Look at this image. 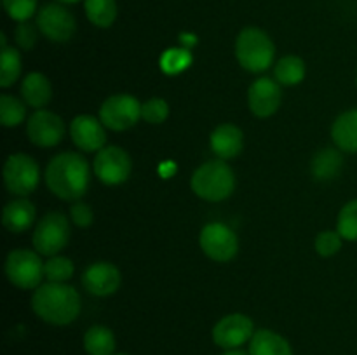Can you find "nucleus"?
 <instances>
[{"instance_id": "nucleus-1", "label": "nucleus", "mask_w": 357, "mask_h": 355, "mask_svg": "<svg viewBox=\"0 0 357 355\" xmlns=\"http://www.w3.org/2000/svg\"><path fill=\"white\" fill-rule=\"evenodd\" d=\"M44 180L56 197L61 200L77 202L89 188L91 167L80 153L61 152L49 160Z\"/></svg>"}, {"instance_id": "nucleus-2", "label": "nucleus", "mask_w": 357, "mask_h": 355, "mask_svg": "<svg viewBox=\"0 0 357 355\" xmlns=\"http://www.w3.org/2000/svg\"><path fill=\"white\" fill-rule=\"evenodd\" d=\"M31 310L38 319L51 326H68L82 310L79 291L61 282H45L31 294Z\"/></svg>"}, {"instance_id": "nucleus-3", "label": "nucleus", "mask_w": 357, "mask_h": 355, "mask_svg": "<svg viewBox=\"0 0 357 355\" xmlns=\"http://www.w3.org/2000/svg\"><path fill=\"white\" fill-rule=\"evenodd\" d=\"M190 188L206 202L227 200L236 190V174L227 160H208L194 171Z\"/></svg>"}, {"instance_id": "nucleus-4", "label": "nucleus", "mask_w": 357, "mask_h": 355, "mask_svg": "<svg viewBox=\"0 0 357 355\" xmlns=\"http://www.w3.org/2000/svg\"><path fill=\"white\" fill-rule=\"evenodd\" d=\"M237 63L250 73H261L274 65L275 45L261 28L246 26L236 38Z\"/></svg>"}, {"instance_id": "nucleus-5", "label": "nucleus", "mask_w": 357, "mask_h": 355, "mask_svg": "<svg viewBox=\"0 0 357 355\" xmlns=\"http://www.w3.org/2000/svg\"><path fill=\"white\" fill-rule=\"evenodd\" d=\"M70 235H72L70 219L63 212L52 211L38 219L31 235V244L40 256L51 258L68 246Z\"/></svg>"}, {"instance_id": "nucleus-6", "label": "nucleus", "mask_w": 357, "mask_h": 355, "mask_svg": "<svg viewBox=\"0 0 357 355\" xmlns=\"http://www.w3.org/2000/svg\"><path fill=\"white\" fill-rule=\"evenodd\" d=\"M44 263L40 254L31 249H14L6 258L7 281L21 291H31L45 278Z\"/></svg>"}, {"instance_id": "nucleus-7", "label": "nucleus", "mask_w": 357, "mask_h": 355, "mask_svg": "<svg viewBox=\"0 0 357 355\" xmlns=\"http://www.w3.org/2000/svg\"><path fill=\"white\" fill-rule=\"evenodd\" d=\"M40 183V167L26 153H13L3 164V184L7 191L17 197H28Z\"/></svg>"}, {"instance_id": "nucleus-8", "label": "nucleus", "mask_w": 357, "mask_h": 355, "mask_svg": "<svg viewBox=\"0 0 357 355\" xmlns=\"http://www.w3.org/2000/svg\"><path fill=\"white\" fill-rule=\"evenodd\" d=\"M142 104L132 94H112L100 106V120L110 131H128L142 118Z\"/></svg>"}, {"instance_id": "nucleus-9", "label": "nucleus", "mask_w": 357, "mask_h": 355, "mask_svg": "<svg viewBox=\"0 0 357 355\" xmlns=\"http://www.w3.org/2000/svg\"><path fill=\"white\" fill-rule=\"evenodd\" d=\"M199 246L209 260L229 263L239 253L237 233L225 223H208L199 233Z\"/></svg>"}, {"instance_id": "nucleus-10", "label": "nucleus", "mask_w": 357, "mask_h": 355, "mask_svg": "<svg viewBox=\"0 0 357 355\" xmlns=\"http://www.w3.org/2000/svg\"><path fill=\"white\" fill-rule=\"evenodd\" d=\"M132 160L124 148L117 145H108L96 152L93 162V173L98 180L108 187H117L126 183L131 176Z\"/></svg>"}, {"instance_id": "nucleus-11", "label": "nucleus", "mask_w": 357, "mask_h": 355, "mask_svg": "<svg viewBox=\"0 0 357 355\" xmlns=\"http://www.w3.org/2000/svg\"><path fill=\"white\" fill-rule=\"evenodd\" d=\"M35 24L47 40L56 42V44L68 42L77 30L75 16L63 3L58 2L45 3L42 9H38Z\"/></svg>"}, {"instance_id": "nucleus-12", "label": "nucleus", "mask_w": 357, "mask_h": 355, "mask_svg": "<svg viewBox=\"0 0 357 355\" xmlns=\"http://www.w3.org/2000/svg\"><path fill=\"white\" fill-rule=\"evenodd\" d=\"M66 134L65 120L51 110H35L26 120V136L38 148L59 145Z\"/></svg>"}, {"instance_id": "nucleus-13", "label": "nucleus", "mask_w": 357, "mask_h": 355, "mask_svg": "<svg viewBox=\"0 0 357 355\" xmlns=\"http://www.w3.org/2000/svg\"><path fill=\"white\" fill-rule=\"evenodd\" d=\"M255 334V324L244 313H229L222 317L213 327V341L220 348L236 350L251 341Z\"/></svg>"}, {"instance_id": "nucleus-14", "label": "nucleus", "mask_w": 357, "mask_h": 355, "mask_svg": "<svg viewBox=\"0 0 357 355\" xmlns=\"http://www.w3.org/2000/svg\"><path fill=\"white\" fill-rule=\"evenodd\" d=\"M282 90L281 84L275 79L260 77L248 89V106L258 118L272 117L281 108Z\"/></svg>"}, {"instance_id": "nucleus-15", "label": "nucleus", "mask_w": 357, "mask_h": 355, "mask_svg": "<svg viewBox=\"0 0 357 355\" xmlns=\"http://www.w3.org/2000/svg\"><path fill=\"white\" fill-rule=\"evenodd\" d=\"M100 117L94 115H77L70 122V138L73 145L86 153L100 152L107 146V131Z\"/></svg>"}, {"instance_id": "nucleus-16", "label": "nucleus", "mask_w": 357, "mask_h": 355, "mask_svg": "<svg viewBox=\"0 0 357 355\" xmlns=\"http://www.w3.org/2000/svg\"><path fill=\"white\" fill-rule=\"evenodd\" d=\"M82 285L89 294L98 298H107L115 294L122 284V274L114 263L108 261H96L89 265L82 274Z\"/></svg>"}, {"instance_id": "nucleus-17", "label": "nucleus", "mask_w": 357, "mask_h": 355, "mask_svg": "<svg viewBox=\"0 0 357 355\" xmlns=\"http://www.w3.org/2000/svg\"><path fill=\"white\" fill-rule=\"evenodd\" d=\"M209 146H211L213 153L218 159H236L237 155H241L244 148V134L241 127H237L236 124L225 122V124H220L218 127H215V131L211 132Z\"/></svg>"}, {"instance_id": "nucleus-18", "label": "nucleus", "mask_w": 357, "mask_h": 355, "mask_svg": "<svg viewBox=\"0 0 357 355\" xmlns=\"http://www.w3.org/2000/svg\"><path fill=\"white\" fill-rule=\"evenodd\" d=\"M35 219H37V209L26 197L7 202L2 211V225L10 233H24L33 226Z\"/></svg>"}, {"instance_id": "nucleus-19", "label": "nucleus", "mask_w": 357, "mask_h": 355, "mask_svg": "<svg viewBox=\"0 0 357 355\" xmlns=\"http://www.w3.org/2000/svg\"><path fill=\"white\" fill-rule=\"evenodd\" d=\"M21 100L35 110H42L52 100L51 80L40 72H31L24 75L21 82Z\"/></svg>"}, {"instance_id": "nucleus-20", "label": "nucleus", "mask_w": 357, "mask_h": 355, "mask_svg": "<svg viewBox=\"0 0 357 355\" xmlns=\"http://www.w3.org/2000/svg\"><path fill=\"white\" fill-rule=\"evenodd\" d=\"M331 139L340 152L357 153V108L344 111L335 118Z\"/></svg>"}, {"instance_id": "nucleus-21", "label": "nucleus", "mask_w": 357, "mask_h": 355, "mask_svg": "<svg viewBox=\"0 0 357 355\" xmlns=\"http://www.w3.org/2000/svg\"><path fill=\"white\" fill-rule=\"evenodd\" d=\"M250 355H293V348L281 334L271 329H258L250 341Z\"/></svg>"}, {"instance_id": "nucleus-22", "label": "nucleus", "mask_w": 357, "mask_h": 355, "mask_svg": "<svg viewBox=\"0 0 357 355\" xmlns=\"http://www.w3.org/2000/svg\"><path fill=\"white\" fill-rule=\"evenodd\" d=\"M344 159L338 148H323L312 159V176L319 181H330L340 174Z\"/></svg>"}, {"instance_id": "nucleus-23", "label": "nucleus", "mask_w": 357, "mask_h": 355, "mask_svg": "<svg viewBox=\"0 0 357 355\" xmlns=\"http://www.w3.org/2000/svg\"><path fill=\"white\" fill-rule=\"evenodd\" d=\"M307 75V65L300 56H282L274 65V79L281 86H298Z\"/></svg>"}, {"instance_id": "nucleus-24", "label": "nucleus", "mask_w": 357, "mask_h": 355, "mask_svg": "<svg viewBox=\"0 0 357 355\" xmlns=\"http://www.w3.org/2000/svg\"><path fill=\"white\" fill-rule=\"evenodd\" d=\"M84 348L89 355H114L115 334L107 326H91L84 334Z\"/></svg>"}, {"instance_id": "nucleus-25", "label": "nucleus", "mask_w": 357, "mask_h": 355, "mask_svg": "<svg viewBox=\"0 0 357 355\" xmlns=\"http://www.w3.org/2000/svg\"><path fill=\"white\" fill-rule=\"evenodd\" d=\"M84 10L87 19L98 28H110L117 19L115 0H84Z\"/></svg>"}, {"instance_id": "nucleus-26", "label": "nucleus", "mask_w": 357, "mask_h": 355, "mask_svg": "<svg viewBox=\"0 0 357 355\" xmlns=\"http://www.w3.org/2000/svg\"><path fill=\"white\" fill-rule=\"evenodd\" d=\"M21 70H23V61H21V54L17 49L6 45L2 47V54H0V87L2 89H9L10 86L16 84L20 79Z\"/></svg>"}, {"instance_id": "nucleus-27", "label": "nucleus", "mask_w": 357, "mask_h": 355, "mask_svg": "<svg viewBox=\"0 0 357 355\" xmlns=\"http://www.w3.org/2000/svg\"><path fill=\"white\" fill-rule=\"evenodd\" d=\"M26 106L23 100L13 94L0 96V124L3 127H17L26 120Z\"/></svg>"}, {"instance_id": "nucleus-28", "label": "nucleus", "mask_w": 357, "mask_h": 355, "mask_svg": "<svg viewBox=\"0 0 357 355\" xmlns=\"http://www.w3.org/2000/svg\"><path fill=\"white\" fill-rule=\"evenodd\" d=\"M44 274L47 282H61V284H66V281L73 277L75 274V265L70 258L61 256V254H56V256H51L44 263Z\"/></svg>"}, {"instance_id": "nucleus-29", "label": "nucleus", "mask_w": 357, "mask_h": 355, "mask_svg": "<svg viewBox=\"0 0 357 355\" xmlns=\"http://www.w3.org/2000/svg\"><path fill=\"white\" fill-rule=\"evenodd\" d=\"M337 232L342 239L349 242H357V198L349 200L338 212Z\"/></svg>"}, {"instance_id": "nucleus-30", "label": "nucleus", "mask_w": 357, "mask_h": 355, "mask_svg": "<svg viewBox=\"0 0 357 355\" xmlns=\"http://www.w3.org/2000/svg\"><path fill=\"white\" fill-rule=\"evenodd\" d=\"M169 117V103L162 97H150L142 104V118L146 124L159 125Z\"/></svg>"}, {"instance_id": "nucleus-31", "label": "nucleus", "mask_w": 357, "mask_h": 355, "mask_svg": "<svg viewBox=\"0 0 357 355\" xmlns=\"http://www.w3.org/2000/svg\"><path fill=\"white\" fill-rule=\"evenodd\" d=\"M192 63V54L187 49H169L162 54L160 58V66H162L164 73H174L183 72L185 68H188V65Z\"/></svg>"}, {"instance_id": "nucleus-32", "label": "nucleus", "mask_w": 357, "mask_h": 355, "mask_svg": "<svg viewBox=\"0 0 357 355\" xmlns=\"http://www.w3.org/2000/svg\"><path fill=\"white\" fill-rule=\"evenodd\" d=\"M342 244H344V239L337 230H324V232L317 233L314 247L321 258H331L342 249Z\"/></svg>"}, {"instance_id": "nucleus-33", "label": "nucleus", "mask_w": 357, "mask_h": 355, "mask_svg": "<svg viewBox=\"0 0 357 355\" xmlns=\"http://www.w3.org/2000/svg\"><path fill=\"white\" fill-rule=\"evenodd\" d=\"M37 0H2L3 10L13 21L23 23L37 13Z\"/></svg>"}, {"instance_id": "nucleus-34", "label": "nucleus", "mask_w": 357, "mask_h": 355, "mask_svg": "<svg viewBox=\"0 0 357 355\" xmlns=\"http://www.w3.org/2000/svg\"><path fill=\"white\" fill-rule=\"evenodd\" d=\"M38 26L37 24H31L30 21H23V23H17L16 30H14V40L24 51H30L35 47L38 38Z\"/></svg>"}, {"instance_id": "nucleus-35", "label": "nucleus", "mask_w": 357, "mask_h": 355, "mask_svg": "<svg viewBox=\"0 0 357 355\" xmlns=\"http://www.w3.org/2000/svg\"><path fill=\"white\" fill-rule=\"evenodd\" d=\"M70 219H72L73 225H77L79 228H87V226L93 225L94 221V211L89 204L82 200H77L70 205Z\"/></svg>"}, {"instance_id": "nucleus-36", "label": "nucleus", "mask_w": 357, "mask_h": 355, "mask_svg": "<svg viewBox=\"0 0 357 355\" xmlns=\"http://www.w3.org/2000/svg\"><path fill=\"white\" fill-rule=\"evenodd\" d=\"M223 355H250V354H246V352H243V350H239V348H236V350L225 352V354H223Z\"/></svg>"}, {"instance_id": "nucleus-37", "label": "nucleus", "mask_w": 357, "mask_h": 355, "mask_svg": "<svg viewBox=\"0 0 357 355\" xmlns=\"http://www.w3.org/2000/svg\"><path fill=\"white\" fill-rule=\"evenodd\" d=\"M58 3H77L80 2V0H56Z\"/></svg>"}, {"instance_id": "nucleus-38", "label": "nucleus", "mask_w": 357, "mask_h": 355, "mask_svg": "<svg viewBox=\"0 0 357 355\" xmlns=\"http://www.w3.org/2000/svg\"><path fill=\"white\" fill-rule=\"evenodd\" d=\"M114 355H128V354H114Z\"/></svg>"}]
</instances>
